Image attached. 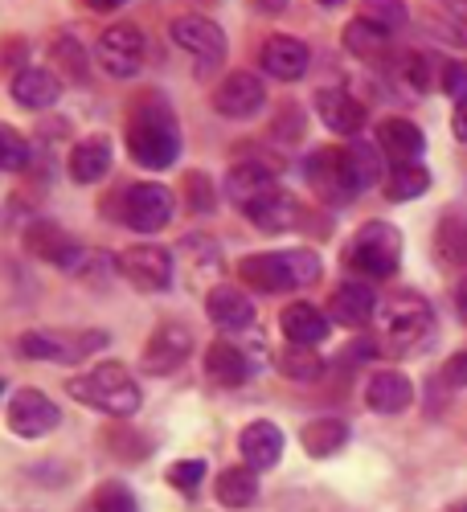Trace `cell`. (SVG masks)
Listing matches in <instances>:
<instances>
[{"mask_svg":"<svg viewBox=\"0 0 467 512\" xmlns=\"http://www.w3.org/2000/svg\"><path fill=\"white\" fill-rule=\"evenodd\" d=\"M443 381H447L451 390H467V349L455 353V357L443 365Z\"/></svg>","mask_w":467,"mask_h":512,"instance_id":"7bdbcfd3","label":"cell"},{"mask_svg":"<svg viewBox=\"0 0 467 512\" xmlns=\"http://www.w3.org/2000/svg\"><path fill=\"white\" fill-rule=\"evenodd\" d=\"M427 189H431V173L418 160L414 164H394V173L386 181V197L390 201H414V197H422Z\"/></svg>","mask_w":467,"mask_h":512,"instance_id":"1f68e13d","label":"cell"},{"mask_svg":"<svg viewBox=\"0 0 467 512\" xmlns=\"http://www.w3.org/2000/svg\"><path fill=\"white\" fill-rule=\"evenodd\" d=\"M17 349L29 361H50V365H78L87 361L91 353L107 349V332L99 328H82V332H46V328H33L17 336Z\"/></svg>","mask_w":467,"mask_h":512,"instance_id":"277c9868","label":"cell"},{"mask_svg":"<svg viewBox=\"0 0 467 512\" xmlns=\"http://www.w3.org/2000/svg\"><path fill=\"white\" fill-rule=\"evenodd\" d=\"M50 58H54V70L62 74V82H74V87H82V82L91 78V54L70 33H62V37L50 41Z\"/></svg>","mask_w":467,"mask_h":512,"instance_id":"f546056e","label":"cell"},{"mask_svg":"<svg viewBox=\"0 0 467 512\" xmlns=\"http://www.w3.org/2000/svg\"><path fill=\"white\" fill-rule=\"evenodd\" d=\"M168 33H173V41L185 54L201 58L205 66H218L226 58V33H222V25H214L209 17L185 13V17H177L173 25H168Z\"/></svg>","mask_w":467,"mask_h":512,"instance_id":"5bb4252c","label":"cell"},{"mask_svg":"<svg viewBox=\"0 0 467 512\" xmlns=\"http://www.w3.org/2000/svg\"><path fill=\"white\" fill-rule=\"evenodd\" d=\"M275 132H279V136H287V140L300 136V111H295V107H283V111H279V127H275Z\"/></svg>","mask_w":467,"mask_h":512,"instance_id":"ee69618b","label":"cell"},{"mask_svg":"<svg viewBox=\"0 0 467 512\" xmlns=\"http://www.w3.org/2000/svg\"><path fill=\"white\" fill-rule=\"evenodd\" d=\"M95 54L111 78H132L144 66V33L136 25H107L99 33Z\"/></svg>","mask_w":467,"mask_h":512,"instance_id":"7c38bea8","label":"cell"},{"mask_svg":"<svg viewBox=\"0 0 467 512\" xmlns=\"http://www.w3.org/2000/svg\"><path fill=\"white\" fill-rule=\"evenodd\" d=\"M398 259H402V234L390 222H369L349 242V259L345 263L361 279H390L398 271Z\"/></svg>","mask_w":467,"mask_h":512,"instance_id":"5b68a950","label":"cell"},{"mask_svg":"<svg viewBox=\"0 0 467 512\" xmlns=\"http://www.w3.org/2000/svg\"><path fill=\"white\" fill-rule=\"evenodd\" d=\"M377 148L381 156H390L394 164H414L422 156V132L410 119H381L377 123Z\"/></svg>","mask_w":467,"mask_h":512,"instance_id":"4316f807","label":"cell"},{"mask_svg":"<svg viewBox=\"0 0 467 512\" xmlns=\"http://www.w3.org/2000/svg\"><path fill=\"white\" fill-rule=\"evenodd\" d=\"M259 66L279 78V82H295V78H304L308 66H312V50H308V41L300 37H291V33H275L263 41V54H259Z\"/></svg>","mask_w":467,"mask_h":512,"instance_id":"e0dca14e","label":"cell"},{"mask_svg":"<svg viewBox=\"0 0 467 512\" xmlns=\"http://www.w3.org/2000/svg\"><path fill=\"white\" fill-rule=\"evenodd\" d=\"M91 508H95V512H140V500H136V492L127 488V484L107 480V484L95 488Z\"/></svg>","mask_w":467,"mask_h":512,"instance_id":"f35d334b","label":"cell"},{"mask_svg":"<svg viewBox=\"0 0 467 512\" xmlns=\"http://www.w3.org/2000/svg\"><path fill=\"white\" fill-rule=\"evenodd\" d=\"M66 394L82 406H91L99 414H111V418H132L140 410V386H136V377L127 373L119 361H103L87 373H78L66 381Z\"/></svg>","mask_w":467,"mask_h":512,"instance_id":"7a4b0ae2","label":"cell"},{"mask_svg":"<svg viewBox=\"0 0 467 512\" xmlns=\"http://www.w3.org/2000/svg\"><path fill=\"white\" fill-rule=\"evenodd\" d=\"M451 123H455V136L467 144V95L455 99V119H451Z\"/></svg>","mask_w":467,"mask_h":512,"instance_id":"f6af8a7d","label":"cell"},{"mask_svg":"<svg viewBox=\"0 0 467 512\" xmlns=\"http://www.w3.org/2000/svg\"><path fill=\"white\" fill-rule=\"evenodd\" d=\"M279 328H283V336H287V345H308V349H316L320 340L328 336V320H324V312L312 308L308 300L287 304L283 316H279Z\"/></svg>","mask_w":467,"mask_h":512,"instance_id":"83f0119b","label":"cell"},{"mask_svg":"<svg viewBox=\"0 0 467 512\" xmlns=\"http://www.w3.org/2000/svg\"><path fill=\"white\" fill-rule=\"evenodd\" d=\"M455 308H459V316L467 320V279H463V283L455 287Z\"/></svg>","mask_w":467,"mask_h":512,"instance_id":"7dc6e473","label":"cell"},{"mask_svg":"<svg viewBox=\"0 0 467 512\" xmlns=\"http://www.w3.org/2000/svg\"><path fill=\"white\" fill-rule=\"evenodd\" d=\"M168 484H173L181 496H197L201 492V480H205V459H177L168 463Z\"/></svg>","mask_w":467,"mask_h":512,"instance_id":"ab89813d","label":"cell"},{"mask_svg":"<svg viewBox=\"0 0 467 512\" xmlns=\"http://www.w3.org/2000/svg\"><path fill=\"white\" fill-rule=\"evenodd\" d=\"M275 365H279V373L291 377V381H316V377L324 373L320 353H312L308 345H287V349L275 357Z\"/></svg>","mask_w":467,"mask_h":512,"instance_id":"836d02e7","label":"cell"},{"mask_svg":"<svg viewBox=\"0 0 467 512\" xmlns=\"http://www.w3.org/2000/svg\"><path fill=\"white\" fill-rule=\"evenodd\" d=\"M66 173L78 185H99L111 173V140L107 136H87L78 140L66 156Z\"/></svg>","mask_w":467,"mask_h":512,"instance_id":"ffe728a7","label":"cell"},{"mask_svg":"<svg viewBox=\"0 0 467 512\" xmlns=\"http://www.w3.org/2000/svg\"><path fill=\"white\" fill-rule=\"evenodd\" d=\"M87 9H95V13H115V9H123L127 0H82Z\"/></svg>","mask_w":467,"mask_h":512,"instance_id":"bcb514c9","label":"cell"},{"mask_svg":"<svg viewBox=\"0 0 467 512\" xmlns=\"http://www.w3.org/2000/svg\"><path fill=\"white\" fill-rule=\"evenodd\" d=\"M242 213H246V218L259 226V230H267V234L291 230L295 222H300V205H295V197H291L287 189H271V193H263L259 201H250Z\"/></svg>","mask_w":467,"mask_h":512,"instance_id":"d4e9b609","label":"cell"},{"mask_svg":"<svg viewBox=\"0 0 467 512\" xmlns=\"http://www.w3.org/2000/svg\"><path fill=\"white\" fill-rule=\"evenodd\" d=\"M13 99L25 111H50L62 99V78L54 70H41V66H25L13 78Z\"/></svg>","mask_w":467,"mask_h":512,"instance_id":"d6986e66","label":"cell"},{"mask_svg":"<svg viewBox=\"0 0 467 512\" xmlns=\"http://www.w3.org/2000/svg\"><path fill=\"white\" fill-rule=\"evenodd\" d=\"M205 316L214 320L218 328H226V332H242V328L254 324V304H250L246 291L222 283V287H214L205 295Z\"/></svg>","mask_w":467,"mask_h":512,"instance_id":"7402d4cb","label":"cell"},{"mask_svg":"<svg viewBox=\"0 0 467 512\" xmlns=\"http://www.w3.org/2000/svg\"><path fill=\"white\" fill-rule=\"evenodd\" d=\"M173 189H164L156 181H136L119 193V222L136 234H160L173 222Z\"/></svg>","mask_w":467,"mask_h":512,"instance_id":"ba28073f","label":"cell"},{"mask_svg":"<svg viewBox=\"0 0 467 512\" xmlns=\"http://www.w3.org/2000/svg\"><path fill=\"white\" fill-rule=\"evenodd\" d=\"M189 353H193V328L181 324V320H168V324H160V328L148 336L140 365H144V373H152V377H168V373H177V369L189 361Z\"/></svg>","mask_w":467,"mask_h":512,"instance_id":"30bf717a","label":"cell"},{"mask_svg":"<svg viewBox=\"0 0 467 512\" xmlns=\"http://www.w3.org/2000/svg\"><path fill=\"white\" fill-rule=\"evenodd\" d=\"M0 398H5V381H0Z\"/></svg>","mask_w":467,"mask_h":512,"instance_id":"f5cc1de1","label":"cell"},{"mask_svg":"<svg viewBox=\"0 0 467 512\" xmlns=\"http://www.w3.org/2000/svg\"><path fill=\"white\" fill-rule=\"evenodd\" d=\"M427 328H431V304L422 300V295H414V291H398L394 300H386L381 312H377L381 349H390V357L410 349Z\"/></svg>","mask_w":467,"mask_h":512,"instance_id":"8992f818","label":"cell"},{"mask_svg":"<svg viewBox=\"0 0 467 512\" xmlns=\"http://www.w3.org/2000/svg\"><path fill=\"white\" fill-rule=\"evenodd\" d=\"M123 144H127V156H132L140 168H148V173L173 168L181 156V127H177L173 107H168L160 95L140 99L132 107V115H127Z\"/></svg>","mask_w":467,"mask_h":512,"instance_id":"6da1fadb","label":"cell"},{"mask_svg":"<svg viewBox=\"0 0 467 512\" xmlns=\"http://www.w3.org/2000/svg\"><path fill=\"white\" fill-rule=\"evenodd\" d=\"M205 377L222 390H238L250 377V361L238 345H230V340H214V345L205 349Z\"/></svg>","mask_w":467,"mask_h":512,"instance_id":"cb8c5ba5","label":"cell"},{"mask_svg":"<svg viewBox=\"0 0 467 512\" xmlns=\"http://www.w3.org/2000/svg\"><path fill=\"white\" fill-rule=\"evenodd\" d=\"M435 250L443 254V263L451 267H467V226L459 218H447L435 234Z\"/></svg>","mask_w":467,"mask_h":512,"instance_id":"74e56055","label":"cell"},{"mask_svg":"<svg viewBox=\"0 0 467 512\" xmlns=\"http://www.w3.org/2000/svg\"><path fill=\"white\" fill-rule=\"evenodd\" d=\"M62 410L41 390H17L9 402V431L17 439H46L58 431Z\"/></svg>","mask_w":467,"mask_h":512,"instance_id":"4fadbf2b","label":"cell"},{"mask_svg":"<svg viewBox=\"0 0 467 512\" xmlns=\"http://www.w3.org/2000/svg\"><path fill=\"white\" fill-rule=\"evenodd\" d=\"M304 177L316 189V197L328 205H349L365 193L353 164H349V148H316L304 164Z\"/></svg>","mask_w":467,"mask_h":512,"instance_id":"52a82bcc","label":"cell"},{"mask_svg":"<svg viewBox=\"0 0 467 512\" xmlns=\"http://www.w3.org/2000/svg\"><path fill=\"white\" fill-rule=\"evenodd\" d=\"M447 512H467V500H463V504H451Z\"/></svg>","mask_w":467,"mask_h":512,"instance_id":"816d5d0a","label":"cell"},{"mask_svg":"<svg viewBox=\"0 0 467 512\" xmlns=\"http://www.w3.org/2000/svg\"><path fill=\"white\" fill-rule=\"evenodd\" d=\"M226 197L238 205V209H246L250 201H259L263 193H271V189H279V164H271V160H263V156H254V160H238L230 173H226Z\"/></svg>","mask_w":467,"mask_h":512,"instance_id":"2e32d148","label":"cell"},{"mask_svg":"<svg viewBox=\"0 0 467 512\" xmlns=\"http://www.w3.org/2000/svg\"><path fill=\"white\" fill-rule=\"evenodd\" d=\"M238 451H242V463L254 467V472H267L283 459V431L275 422H250L246 431L238 435Z\"/></svg>","mask_w":467,"mask_h":512,"instance_id":"44dd1931","label":"cell"},{"mask_svg":"<svg viewBox=\"0 0 467 512\" xmlns=\"http://www.w3.org/2000/svg\"><path fill=\"white\" fill-rule=\"evenodd\" d=\"M345 46H349V54H357V58H369V62H373V58H381V54L390 50V33L357 17V21L345 29Z\"/></svg>","mask_w":467,"mask_h":512,"instance_id":"d6a6232c","label":"cell"},{"mask_svg":"<svg viewBox=\"0 0 467 512\" xmlns=\"http://www.w3.org/2000/svg\"><path fill=\"white\" fill-rule=\"evenodd\" d=\"M377 312V295L373 287L365 283H345V287H336L332 291V300H328V320L336 324H345V328H365Z\"/></svg>","mask_w":467,"mask_h":512,"instance_id":"603a6c76","label":"cell"},{"mask_svg":"<svg viewBox=\"0 0 467 512\" xmlns=\"http://www.w3.org/2000/svg\"><path fill=\"white\" fill-rule=\"evenodd\" d=\"M316 5H324V9H341L345 0H316Z\"/></svg>","mask_w":467,"mask_h":512,"instance_id":"f907efd6","label":"cell"},{"mask_svg":"<svg viewBox=\"0 0 467 512\" xmlns=\"http://www.w3.org/2000/svg\"><path fill=\"white\" fill-rule=\"evenodd\" d=\"M21 242H25V250L33 254V259L50 263V267H62V271H74L82 259H87L82 242L70 230H62L54 218H33L25 226V234H21Z\"/></svg>","mask_w":467,"mask_h":512,"instance_id":"9c48e42d","label":"cell"},{"mask_svg":"<svg viewBox=\"0 0 467 512\" xmlns=\"http://www.w3.org/2000/svg\"><path fill=\"white\" fill-rule=\"evenodd\" d=\"M29 164H33L29 140L17 132V127L0 123V173H25Z\"/></svg>","mask_w":467,"mask_h":512,"instance_id":"d590c367","label":"cell"},{"mask_svg":"<svg viewBox=\"0 0 467 512\" xmlns=\"http://www.w3.org/2000/svg\"><path fill=\"white\" fill-rule=\"evenodd\" d=\"M357 17L369 21V25H377V29H386L394 37L406 25L410 9H406V0H361V13Z\"/></svg>","mask_w":467,"mask_h":512,"instance_id":"8d00e7d4","label":"cell"},{"mask_svg":"<svg viewBox=\"0 0 467 512\" xmlns=\"http://www.w3.org/2000/svg\"><path fill=\"white\" fill-rule=\"evenodd\" d=\"M316 115H320V123L328 127V132H336V136H357L365 127V103H357L341 87L316 91Z\"/></svg>","mask_w":467,"mask_h":512,"instance_id":"ac0fdd59","label":"cell"},{"mask_svg":"<svg viewBox=\"0 0 467 512\" xmlns=\"http://www.w3.org/2000/svg\"><path fill=\"white\" fill-rule=\"evenodd\" d=\"M119 275L140 291H168L173 287V254L164 246H152V242L127 246L119 254Z\"/></svg>","mask_w":467,"mask_h":512,"instance_id":"8fae6325","label":"cell"},{"mask_svg":"<svg viewBox=\"0 0 467 512\" xmlns=\"http://www.w3.org/2000/svg\"><path fill=\"white\" fill-rule=\"evenodd\" d=\"M394 78L402 82L406 91H431V82H435V74H431V58L427 54H418V50H402L398 58H394Z\"/></svg>","mask_w":467,"mask_h":512,"instance_id":"e575fe53","label":"cell"},{"mask_svg":"<svg viewBox=\"0 0 467 512\" xmlns=\"http://www.w3.org/2000/svg\"><path fill=\"white\" fill-rule=\"evenodd\" d=\"M447 5H451V9H455L463 21H467V0H447Z\"/></svg>","mask_w":467,"mask_h":512,"instance_id":"681fc988","label":"cell"},{"mask_svg":"<svg viewBox=\"0 0 467 512\" xmlns=\"http://www.w3.org/2000/svg\"><path fill=\"white\" fill-rule=\"evenodd\" d=\"M185 205H189V213H201V218L218 209V189L205 173H189L185 177Z\"/></svg>","mask_w":467,"mask_h":512,"instance_id":"60d3db41","label":"cell"},{"mask_svg":"<svg viewBox=\"0 0 467 512\" xmlns=\"http://www.w3.org/2000/svg\"><path fill=\"white\" fill-rule=\"evenodd\" d=\"M365 402H369V410H377V414H402V410L414 402V386H410V377H402V373H394V369H381V373L369 377Z\"/></svg>","mask_w":467,"mask_h":512,"instance_id":"484cf974","label":"cell"},{"mask_svg":"<svg viewBox=\"0 0 467 512\" xmlns=\"http://www.w3.org/2000/svg\"><path fill=\"white\" fill-rule=\"evenodd\" d=\"M238 279L263 295H279L291 287H308L320 279V259L312 250H263L238 263Z\"/></svg>","mask_w":467,"mask_h":512,"instance_id":"3957f363","label":"cell"},{"mask_svg":"<svg viewBox=\"0 0 467 512\" xmlns=\"http://www.w3.org/2000/svg\"><path fill=\"white\" fill-rule=\"evenodd\" d=\"M214 496L222 508H250L254 500H259V472L254 467H226V472L218 476L214 484Z\"/></svg>","mask_w":467,"mask_h":512,"instance_id":"f1b7e54d","label":"cell"},{"mask_svg":"<svg viewBox=\"0 0 467 512\" xmlns=\"http://www.w3.org/2000/svg\"><path fill=\"white\" fill-rule=\"evenodd\" d=\"M214 111L226 115V119H250L254 111H259L267 103V87H263V78L259 74H250V70H234L218 82V91H214Z\"/></svg>","mask_w":467,"mask_h":512,"instance_id":"9a60e30c","label":"cell"},{"mask_svg":"<svg viewBox=\"0 0 467 512\" xmlns=\"http://www.w3.org/2000/svg\"><path fill=\"white\" fill-rule=\"evenodd\" d=\"M300 443H304V451L312 459H328V455H336L349 443V426L341 418H312L300 431Z\"/></svg>","mask_w":467,"mask_h":512,"instance_id":"4dcf8cb0","label":"cell"},{"mask_svg":"<svg viewBox=\"0 0 467 512\" xmlns=\"http://www.w3.org/2000/svg\"><path fill=\"white\" fill-rule=\"evenodd\" d=\"M254 5H259V13H283L287 0H254Z\"/></svg>","mask_w":467,"mask_h":512,"instance_id":"c3c4849f","label":"cell"},{"mask_svg":"<svg viewBox=\"0 0 467 512\" xmlns=\"http://www.w3.org/2000/svg\"><path fill=\"white\" fill-rule=\"evenodd\" d=\"M443 91L455 95V99L467 95V66H463V62H447V66H443Z\"/></svg>","mask_w":467,"mask_h":512,"instance_id":"b9f144b4","label":"cell"}]
</instances>
